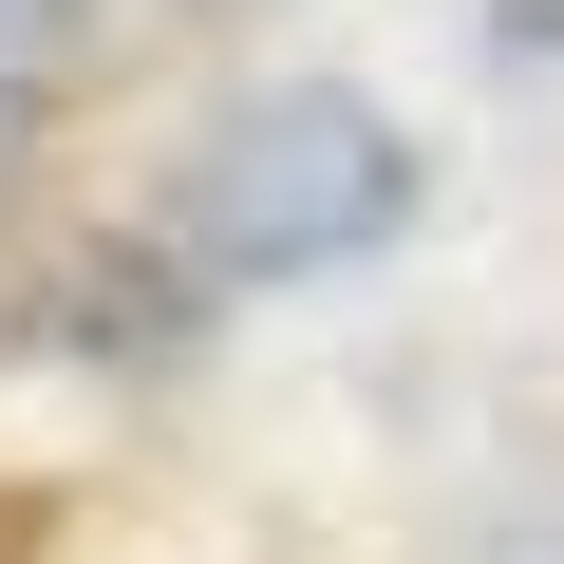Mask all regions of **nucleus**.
Listing matches in <instances>:
<instances>
[{
    "instance_id": "f03ea898",
    "label": "nucleus",
    "mask_w": 564,
    "mask_h": 564,
    "mask_svg": "<svg viewBox=\"0 0 564 564\" xmlns=\"http://www.w3.org/2000/svg\"><path fill=\"white\" fill-rule=\"evenodd\" d=\"M433 564H564V489H527V508H470Z\"/></svg>"
},
{
    "instance_id": "7ed1b4c3",
    "label": "nucleus",
    "mask_w": 564,
    "mask_h": 564,
    "mask_svg": "<svg viewBox=\"0 0 564 564\" xmlns=\"http://www.w3.org/2000/svg\"><path fill=\"white\" fill-rule=\"evenodd\" d=\"M95 39V0H0V95H20V76H57Z\"/></svg>"
},
{
    "instance_id": "20e7f679",
    "label": "nucleus",
    "mask_w": 564,
    "mask_h": 564,
    "mask_svg": "<svg viewBox=\"0 0 564 564\" xmlns=\"http://www.w3.org/2000/svg\"><path fill=\"white\" fill-rule=\"evenodd\" d=\"M20 151H39V113H20V95H0V170H20Z\"/></svg>"
},
{
    "instance_id": "f257e3e1",
    "label": "nucleus",
    "mask_w": 564,
    "mask_h": 564,
    "mask_svg": "<svg viewBox=\"0 0 564 564\" xmlns=\"http://www.w3.org/2000/svg\"><path fill=\"white\" fill-rule=\"evenodd\" d=\"M395 207H414V132H395L377 95H339V76H282V95H245V113L170 170V263H207V282H302V263L395 245Z\"/></svg>"
}]
</instances>
